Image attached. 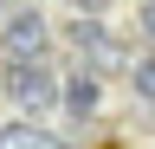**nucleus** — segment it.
<instances>
[{
    "label": "nucleus",
    "instance_id": "6",
    "mask_svg": "<svg viewBox=\"0 0 155 149\" xmlns=\"http://www.w3.org/2000/svg\"><path fill=\"white\" fill-rule=\"evenodd\" d=\"M129 84H136V97H149V104H155V52L129 65Z\"/></svg>",
    "mask_w": 155,
    "mask_h": 149
},
{
    "label": "nucleus",
    "instance_id": "7",
    "mask_svg": "<svg viewBox=\"0 0 155 149\" xmlns=\"http://www.w3.org/2000/svg\"><path fill=\"white\" fill-rule=\"evenodd\" d=\"M142 32L155 39V0H142Z\"/></svg>",
    "mask_w": 155,
    "mask_h": 149
},
{
    "label": "nucleus",
    "instance_id": "5",
    "mask_svg": "<svg viewBox=\"0 0 155 149\" xmlns=\"http://www.w3.org/2000/svg\"><path fill=\"white\" fill-rule=\"evenodd\" d=\"M65 104L78 110V117H91V110H97V78H91V71H78V78L65 84Z\"/></svg>",
    "mask_w": 155,
    "mask_h": 149
},
{
    "label": "nucleus",
    "instance_id": "4",
    "mask_svg": "<svg viewBox=\"0 0 155 149\" xmlns=\"http://www.w3.org/2000/svg\"><path fill=\"white\" fill-rule=\"evenodd\" d=\"M0 149H65V143H52L45 130H32V123H13V130H0Z\"/></svg>",
    "mask_w": 155,
    "mask_h": 149
},
{
    "label": "nucleus",
    "instance_id": "1",
    "mask_svg": "<svg viewBox=\"0 0 155 149\" xmlns=\"http://www.w3.org/2000/svg\"><path fill=\"white\" fill-rule=\"evenodd\" d=\"M7 97H13L19 110H45L52 97H65V91H58V78H52L45 59H13V65H7Z\"/></svg>",
    "mask_w": 155,
    "mask_h": 149
},
{
    "label": "nucleus",
    "instance_id": "3",
    "mask_svg": "<svg viewBox=\"0 0 155 149\" xmlns=\"http://www.w3.org/2000/svg\"><path fill=\"white\" fill-rule=\"evenodd\" d=\"M71 46L84 52L91 65H123V46H116V39H110L97 20H78V26H71Z\"/></svg>",
    "mask_w": 155,
    "mask_h": 149
},
{
    "label": "nucleus",
    "instance_id": "2",
    "mask_svg": "<svg viewBox=\"0 0 155 149\" xmlns=\"http://www.w3.org/2000/svg\"><path fill=\"white\" fill-rule=\"evenodd\" d=\"M0 46H7V59H39L45 52V20L39 13H13L7 32H0Z\"/></svg>",
    "mask_w": 155,
    "mask_h": 149
}]
</instances>
